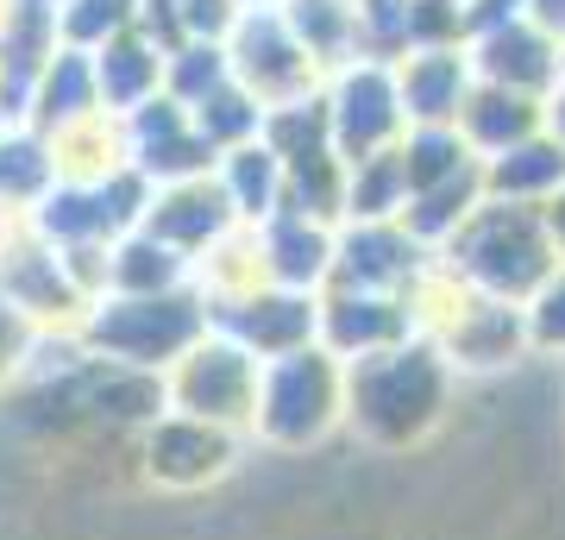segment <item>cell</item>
<instances>
[{"label":"cell","instance_id":"obj_4","mask_svg":"<svg viewBox=\"0 0 565 540\" xmlns=\"http://www.w3.org/2000/svg\"><path fill=\"white\" fill-rule=\"evenodd\" d=\"M107 340H120L126 352H158V346H177L182 333H189V315H182L177 301H158V315H145V320H107L102 327Z\"/></svg>","mask_w":565,"mask_h":540},{"label":"cell","instance_id":"obj_6","mask_svg":"<svg viewBox=\"0 0 565 540\" xmlns=\"http://www.w3.org/2000/svg\"><path fill=\"white\" fill-rule=\"evenodd\" d=\"M384 120H390V114H384V88H377L371 76L352 82V95H345V133H352V145H364Z\"/></svg>","mask_w":565,"mask_h":540},{"label":"cell","instance_id":"obj_5","mask_svg":"<svg viewBox=\"0 0 565 540\" xmlns=\"http://www.w3.org/2000/svg\"><path fill=\"white\" fill-rule=\"evenodd\" d=\"M239 390H245V371H239L233 352H214V359L189 378V396L202 402V415H207V402H239Z\"/></svg>","mask_w":565,"mask_h":540},{"label":"cell","instance_id":"obj_11","mask_svg":"<svg viewBox=\"0 0 565 540\" xmlns=\"http://www.w3.org/2000/svg\"><path fill=\"white\" fill-rule=\"evenodd\" d=\"M553 170H559V158H553V151H522V163H509L503 182H546Z\"/></svg>","mask_w":565,"mask_h":540},{"label":"cell","instance_id":"obj_8","mask_svg":"<svg viewBox=\"0 0 565 540\" xmlns=\"http://www.w3.org/2000/svg\"><path fill=\"white\" fill-rule=\"evenodd\" d=\"M490 63H497V70H515V76H541V51H534V44L527 39H497V51H490Z\"/></svg>","mask_w":565,"mask_h":540},{"label":"cell","instance_id":"obj_3","mask_svg":"<svg viewBox=\"0 0 565 540\" xmlns=\"http://www.w3.org/2000/svg\"><path fill=\"white\" fill-rule=\"evenodd\" d=\"M321 409H327V383L315 364H289L277 378V427L282 434H308V427H321Z\"/></svg>","mask_w":565,"mask_h":540},{"label":"cell","instance_id":"obj_2","mask_svg":"<svg viewBox=\"0 0 565 540\" xmlns=\"http://www.w3.org/2000/svg\"><path fill=\"white\" fill-rule=\"evenodd\" d=\"M471 258L490 283H527L541 271V245L527 233V221H490L478 240H471Z\"/></svg>","mask_w":565,"mask_h":540},{"label":"cell","instance_id":"obj_9","mask_svg":"<svg viewBox=\"0 0 565 540\" xmlns=\"http://www.w3.org/2000/svg\"><path fill=\"white\" fill-rule=\"evenodd\" d=\"M163 226L170 233H202V226H214V201H202V195L177 201V214H163Z\"/></svg>","mask_w":565,"mask_h":540},{"label":"cell","instance_id":"obj_16","mask_svg":"<svg viewBox=\"0 0 565 540\" xmlns=\"http://www.w3.org/2000/svg\"><path fill=\"white\" fill-rule=\"evenodd\" d=\"M102 20H120V0H88V13H76V32H95Z\"/></svg>","mask_w":565,"mask_h":540},{"label":"cell","instance_id":"obj_12","mask_svg":"<svg viewBox=\"0 0 565 540\" xmlns=\"http://www.w3.org/2000/svg\"><path fill=\"white\" fill-rule=\"evenodd\" d=\"M446 82H452V70H446V63H434V70L422 76V100H427V114H440V95H446Z\"/></svg>","mask_w":565,"mask_h":540},{"label":"cell","instance_id":"obj_17","mask_svg":"<svg viewBox=\"0 0 565 540\" xmlns=\"http://www.w3.org/2000/svg\"><path fill=\"white\" fill-rule=\"evenodd\" d=\"M139 76H145V63H139V51H120V70H114V88H139Z\"/></svg>","mask_w":565,"mask_h":540},{"label":"cell","instance_id":"obj_15","mask_svg":"<svg viewBox=\"0 0 565 540\" xmlns=\"http://www.w3.org/2000/svg\"><path fill=\"white\" fill-rule=\"evenodd\" d=\"M282 252H289V258H282L289 271H315V252H321V245H315V240H296V233H289V240H282Z\"/></svg>","mask_w":565,"mask_h":540},{"label":"cell","instance_id":"obj_1","mask_svg":"<svg viewBox=\"0 0 565 540\" xmlns=\"http://www.w3.org/2000/svg\"><path fill=\"white\" fill-rule=\"evenodd\" d=\"M427 402H434V371L422 359H396V364H371L364 371V421L371 427H384V434H403L415 421L427 415Z\"/></svg>","mask_w":565,"mask_h":540},{"label":"cell","instance_id":"obj_7","mask_svg":"<svg viewBox=\"0 0 565 540\" xmlns=\"http://www.w3.org/2000/svg\"><path fill=\"white\" fill-rule=\"evenodd\" d=\"M158 453H177V459H163V472H177V478H189V472H207V465L221 459V446L202 441V434H163Z\"/></svg>","mask_w":565,"mask_h":540},{"label":"cell","instance_id":"obj_13","mask_svg":"<svg viewBox=\"0 0 565 540\" xmlns=\"http://www.w3.org/2000/svg\"><path fill=\"white\" fill-rule=\"evenodd\" d=\"M541 327H546V340H565V283L546 296V315H541Z\"/></svg>","mask_w":565,"mask_h":540},{"label":"cell","instance_id":"obj_10","mask_svg":"<svg viewBox=\"0 0 565 540\" xmlns=\"http://www.w3.org/2000/svg\"><path fill=\"white\" fill-rule=\"evenodd\" d=\"M364 315H352V301H345V315H340V340H377L390 320L384 315H371V301H359Z\"/></svg>","mask_w":565,"mask_h":540},{"label":"cell","instance_id":"obj_14","mask_svg":"<svg viewBox=\"0 0 565 540\" xmlns=\"http://www.w3.org/2000/svg\"><path fill=\"white\" fill-rule=\"evenodd\" d=\"M302 25L315 39H333V13H327V0H302Z\"/></svg>","mask_w":565,"mask_h":540}]
</instances>
